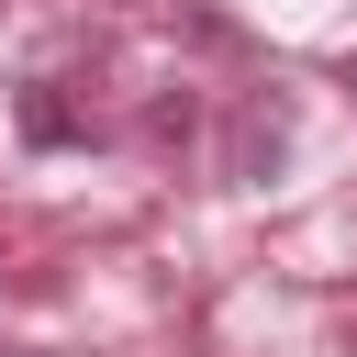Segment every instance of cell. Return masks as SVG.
Here are the masks:
<instances>
[{"label": "cell", "mask_w": 357, "mask_h": 357, "mask_svg": "<svg viewBox=\"0 0 357 357\" xmlns=\"http://www.w3.org/2000/svg\"><path fill=\"white\" fill-rule=\"evenodd\" d=\"M346 89H357V56H346Z\"/></svg>", "instance_id": "obj_2"}, {"label": "cell", "mask_w": 357, "mask_h": 357, "mask_svg": "<svg viewBox=\"0 0 357 357\" xmlns=\"http://www.w3.org/2000/svg\"><path fill=\"white\" fill-rule=\"evenodd\" d=\"M22 134H33V145H78L89 123H78L67 100H56V78H33V89H22Z\"/></svg>", "instance_id": "obj_1"}]
</instances>
